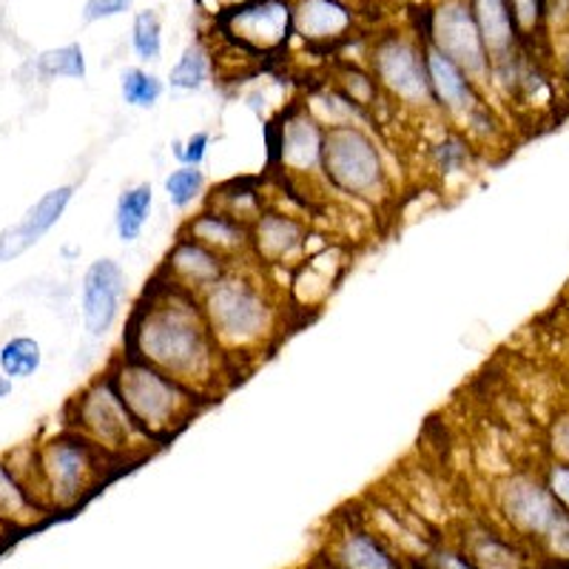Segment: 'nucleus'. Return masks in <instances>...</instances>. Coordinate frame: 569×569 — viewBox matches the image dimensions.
Segmentation results:
<instances>
[{
	"label": "nucleus",
	"instance_id": "21",
	"mask_svg": "<svg viewBox=\"0 0 569 569\" xmlns=\"http://www.w3.org/2000/svg\"><path fill=\"white\" fill-rule=\"evenodd\" d=\"M49 512V507L23 485L7 456H0V527L12 530H27L40 525Z\"/></svg>",
	"mask_w": 569,
	"mask_h": 569
},
{
	"label": "nucleus",
	"instance_id": "34",
	"mask_svg": "<svg viewBox=\"0 0 569 569\" xmlns=\"http://www.w3.org/2000/svg\"><path fill=\"white\" fill-rule=\"evenodd\" d=\"M211 131L200 129V131H191L186 140H177L171 146V154H174L177 166H197L202 169L208 160V151H211Z\"/></svg>",
	"mask_w": 569,
	"mask_h": 569
},
{
	"label": "nucleus",
	"instance_id": "15",
	"mask_svg": "<svg viewBox=\"0 0 569 569\" xmlns=\"http://www.w3.org/2000/svg\"><path fill=\"white\" fill-rule=\"evenodd\" d=\"M421 43H425V40H421ZM425 54L436 114H439L445 123L461 129L481 106H487V94L467 78L465 71H461L453 60L445 58V54L436 52V49H430L427 43Z\"/></svg>",
	"mask_w": 569,
	"mask_h": 569
},
{
	"label": "nucleus",
	"instance_id": "8",
	"mask_svg": "<svg viewBox=\"0 0 569 569\" xmlns=\"http://www.w3.org/2000/svg\"><path fill=\"white\" fill-rule=\"evenodd\" d=\"M410 29L430 49L453 60L485 94L490 91L492 60L487 54V46L481 40V32L476 27V18H472V9L467 0H433V3H427V7L419 9Z\"/></svg>",
	"mask_w": 569,
	"mask_h": 569
},
{
	"label": "nucleus",
	"instance_id": "20",
	"mask_svg": "<svg viewBox=\"0 0 569 569\" xmlns=\"http://www.w3.org/2000/svg\"><path fill=\"white\" fill-rule=\"evenodd\" d=\"M467 3H470L492 66H505L521 58L518 54L521 40H518L516 23H512L510 3L507 0H467Z\"/></svg>",
	"mask_w": 569,
	"mask_h": 569
},
{
	"label": "nucleus",
	"instance_id": "6",
	"mask_svg": "<svg viewBox=\"0 0 569 569\" xmlns=\"http://www.w3.org/2000/svg\"><path fill=\"white\" fill-rule=\"evenodd\" d=\"M38 456V496L49 510H71L106 485L109 470L117 467L103 450L63 427L34 445Z\"/></svg>",
	"mask_w": 569,
	"mask_h": 569
},
{
	"label": "nucleus",
	"instance_id": "37",
	"mask_svg": "<svg viewBox=\"0 0 569 569\" xmlns=\"http://www.w3.org/2000/svg\"><path fill=\"white\" fill-rule=\"evenodd\" d=\"M137 0H86L83 7V23H100V20L120 18L129 12Z\"/></svg>",
	"mask_w": 569,
	"mask_h": 569
},
{
	"label": "nucleus",
	"instance_id": "46",
	"mask_svg": "<svg viewBox=\"0 0 569 569\" xmlns=\"http://www.w3.org/2000/svg\"><path fill=\"white\" fill-rule=\"evenodd\" d=\"M291 3H293V0H291Z\"/></svg>",
	"mask_w": 569,
	"mask_h": 569
},
{
	"label": "nucleus",
	"instance_id": "1",
	"mask_svg": "<svg viewBox=\"0 0 569 569\" xmlns=\"http://www.w3.org/2000/svg\"><path fill=\"white\" fill-rule=\"evenodd\" d=\"M123 350L211 401L226 390L231 376H240L213 339L200 297L160 273L151 277L126 319Z\"/></svg>",
	"mask_w": 569,
	"mask_h": 569
},
{
	"label": "nucleus",
	"instance_id": "39",
	"mask_svg": "<svg viewBox=\"0 0 569 569\" xmlns=\"http://www.w3.org/2000/svg\"><path fill=\"white\" fill-rule=\"evenodd\" d=\"M552 453L556 461H569V419L556 421L552 427Z\"/></svg>",
	"mask_w": 569,
	"mask_h": 569
},
{
	"label": "nucleus",
	"instance_id": "43",
	"mask_svg": "<svg viewBox=\"0 0 569 569\" xmlns=\"http://www.w3.org/2000/svg\"><path fill=\"white\" fill-rule=\"evenodd\" d=\"M7 532H9V530H7V527H0V536H7Z\"/></svg>",
	"mask_w": 569,
	"mask_h": 569
},
{
	"label": "nucleus",
	"instance_id": "42",
	"mask_svg": "<svg viewBox=\"0 0 569 569\" xmlns=\"http://www.w3.org/2000/svg\"><path fill=\"white\" fill-rule=\"evenodd\" d=\"M373 3H382V0H359V7H373Z\"/></svg>",
	"mask_w": 569,
	"mask_h": 569
},
{
	"label": "nucleus",
	"instance_id": "11",
	"mask_svg": "<svg viewBox=\"0 0 569 569\" xmlns=\"http://www.w3.org/2000/svg\"><path fill=\"white\" fill-rule=\"evenodd\" d=\"M496 510L510 532L521 541L538 543L552 527L561 507L547 490L543 479L532 472H512L496 485Z\"/></svg>",
	"mask_w": 569,
	"mask_h": 569
},
{
	"label": "nucleus",
	"instance_id": "27",
	"mask_svg": "<svg viewBox=\"0 0 569 569\" xmlns=\"http://www.w3.org/2000/svg\"><path fill=\"white\" fill-rule=\"evenodd\" d=\"M213 74V54L208 52V46L202 40H194L182 49V54L177 58V63L171 66L169 80L166 86H171L174 91H202L208 86Z\"/></svg>",
	"mask_w": 569,
	"mask_h": 569
},
{
	"label": "nucleus",
	"instance_id": "7",
	"mask_svg": "<svg viewBox=\"0 0 569 569\" xmlns=\"http://www.w3.org/2000/svg\"><path fill=\"white\" fill-rule=\"evenodd\" d=\"M365 66L382 91L385 103L413 117L436 114L425 43L413 29L393 27L376 32L365 49Z\"/></svg>",
	"mask_w": 569,
	"mask_h": 569
},
{
	"label": "nucleus",
	"instance_id": "29",
	"mask_svg": "<svg viewBox=\"0 0 569 569\" xmlns=\"http://www.w3.org/2000/svg\"><path fill=\"white\" fill-rule=\"evenodd\" d=\"M166 94V80H160L154 71L142 69V66H129L120 74V98L131 109L151 111Z\"/></svg>",
	"mask_w": 569,
	"mask_h": 569
},
{
	"label": "nucleus",
	"instance_id": "3",
	"mask_svg": "<svg viewBox=\"0 0 569 569\" xmlns=\"http://www.w3.org/2000/svg\"><path fill=\"white\" fill-rule=\"evenodd\" d=\"M106 373L111 376L140 433L154 447L171 445L211 405V399L177 382L174 376L162 373L154 365L142 362L129 350H120Z\"/></svg>",
	"mask_w": 569,
	"mask_h": 569
},
{
	"label": "nucleus",
	"instance_id": "32",
	"mask_svg": "<svg viewBox=\"0 0 569 569\" xmlns=\"http://www.w3.org/2000/svg\"><path fill=\"white\" fill-rule=\"evenodd\" d=\"M131 49L140 63H157L162 58V20L154 9H140L131 20Z\"/></svg>",
	"mask_w": 569,
	"mask_h": 569
},
{
	"label": "nucleus",
	"instance_id": "24",
	"mask_svg": "<svg viewBox=\"0 0 569 569\" xmlns=\"http://www.w3.org/2000/svg\"><path fill=\"white\" fill-rule=\"evenodd\" d=\"M461 550L479 569H530V561L521 552V547L501 532H470Z\"/></svg>",
	"mask_w": 569,
	"mask_h": 569
},
{
	"label": "nucleus",
	"instance_id": "12",
	"mask_svg": "<svg viewBox=\"0 0 569 569\" xmlns=\"http://www.w3.org/2000/svg\"><path fill=\"white\" fill-rule=\"evenodd\" d=\"M311 226L291 211L266 208L248 228V259L257 268H297L308 259Z\"/></svg>",
	"mask_w": 569,
	"mask_h": 569
},
{
	"label": "nucleus",
	"instance_id": "10",
	"mask_svg": "<svg viewBox=\"0 0 569 569\" xmlns=\"http://www.w3.org/2000/svg\"><path fill=\"white\" fill-rule=\"evenodd\" d=\"M213 34L251 58H277L293 40L291 0H251L213 18Z\"/></svg>",
	"mask_w": 569,
	"mask_h": 569
},
{
	"label": "nucleus",
	"instance_id": "5",
	"mask_svg": "<svg viewBox=\"0 0 569 569\" xmlns=\"http://www.w3.org/2000/svg\"><path fill=\"white\" fill-rule=\"evenodd\" d=\"M63 419V427L89 439L117 467L146 459L154 450V445L140 433V427L131 419L109 373L94 376L71 396Z\"/></svg>",
	"mask_w": 569,
	"mask_h": 569
},
{
	"label": "nucleus",
	"instance_id": "31",
	"mask_svg": "<svg viewBox=\"0 0 569 569\" xmlns=\"http://www.w3.org/2000/svg\"><path fill=\"white\" fill-rule=\"evenodd\" d=\"M38 71L43 78H69V80H86L89 66H86V52L80 43H66L58 49H46L34 60Z\"/></svg>",
	"mask_w": 569,
	"mask_h": 569
},
{
	"label": "nucleus",
	"instance_id": "41",
	"mask_svg": "<svg viewBox=\"0 0 569 569\" xmlns=\"http://www.w3.org/2000/svg\"><path fill=\"white\" fill-rule=\"evenodd\" d=\"M12 390H14V382H12V379H9L7 373H3V370H0V399H7V396H12Z\"/></svg>",
	"mask_w": 569,
	"mask_h": 569
},
{
	"label": "nucleus",
	"instance_id": "19",
	"mask_svg": "<svg viewBox=\"0 0 569 569\" xmlns=\"http://www.w3.org/2000/svg\"><path fill=\"white\" fill-rule=\"evenodd\" d=\"M180 233L191 237L200 246L211 248L220 257L231 259V262H246L248 259V226H242L240 220H233V217L211 206H202L200 211L191 213L182 222Z\"/></svg>",
	"mask_w": 569,
	"mask_h": 569
},
{
	"label": "nucleus",
	"instance_id": "44",
	"mask_svg": "<svg viewBox=\"0 0 569 569\" xmlns=\"http://www.w3.org/2000/svg\"><path fill=\"white\" fill-rule=\"evenodd\" d=\"M348 3H356V7H359V0H348Z\"/></svg>",
	"mask_w": 569,
	"mask_h": 569
},
{
	"label": "nucleus",
	"instance_id": "33",
	"mask_svg": "<svg viewBox=\"0 0 569 569\" xmlns=\"http://www.w3.org/2000/svg\"><path fill=\"white\" fill-rule=\"evenodd\" d=\"M521 46L541 38L547 27V0H507Z\"/></svg>",
	"mask_w": 569,
	"mask_h": 569
},
{
	"label": "nucleus",
	"instance_id": "40",
	"mask_svg": "<svg viewBox=\"0 0 569 569\" xmlns=\"http://www.w3.org/2000/svg\"><path fill=\"white\" fill-rule=\"evenodd\" d=\"M246 3H251V0H213V18L220 12H226V9H237V7H246Z\"/></svg>",
	"mask_w": 569,
	"mask_h": 569
},
{
	"label": "nucleus",
	"instance_id": "35",
	"mask_svg": "<svg viewBox=\"0 0 569 569\" xmlns=\"http://www.w3.org/2000/svg\"><path fill=\"white\" fill-rule=\"evenodd\" d=\"M547 558L558 563V567H569V512L561 510V516L552 521V527L547 530V536L538 541Z\"/></svg>",
	"mask_w": 569,
	"mask_h": 569
},
{
	"label": "nucleus",
	"instance_id": "36",
	"mask_svg": "<svg viewBox=\"0 0 569 569\" xmlns=\"http://www.w3.org/2000/svg\"><path fill=\"white\" fill-rule=\"evenodd\" d=\"M543 485L552 492L563 512H569V461H550L543 470Z\"/></svg>",
	"mask_w": 569,
	"mask_h": 569
},
{
	"label": "nucleus",
	"instance_id": "17",
	"mask_svg": "<svg viewBox=\"0 0 569 569\" xmlns=\"http://www.w3.org/2000/svg\"><path fill=\"white\" fill-rule=\"evenodd\" d=\"M71 200H74V186L52 188L34 206H29L27 213L14 226L3 228L0 231V262H12V259L23 257L29 248L38 246L46 233L63 220V213L71 206Z\"/></svg>",
	"mask_w": 569,
	"mask_h": 569
},
{
	"label": "nucleus",
	"instance_id": "45",
	"mask_svg": "<svg viewBox=\"0 0 569 569\" xmlns=\"http://www.w3.org/2000/svg\"><path fill=\"white\" fill-rule=\"evenodd\" d=\"M325 569H337V567H330V563H328V567H325Z\"/></svg>",
	"mask_w": 569,
	"mask_h": 569
},
{
	"label": "nucleus",
	"instance_id": "9",
	"mask_svg": "<svg viewBox=\"0 0 569 569\" xmlns=\"http://www.w3.org/2000/svg\"><path fill=\"white\" fill-rule=\"evenodd\" d=\"M325 126L305 103L284 106L268 129V160L284 182H322Z\"/></svg>",
	"mask_w": 569,
	"mask_h": 569
},
{
	"label": "nucleus",
	"instance_id": "22",
	"mask_svg": "<svg viewBox=\"0 0 569 569\" xmlns=\"http://www.w3.org/2000/svg\"><path fill=\"white\" fill-rule=\"evenodd\" d=\"M476 146L465 131L456 126L441 123V131L427 142V166L439 180H456V177H467L476 169Z\"/></svg>",
	"mask_w": 569,
	"mask_h": 569
},
{
	"label": "nucleus",
	"instance_id": "16",
	"mask_svg": "<svg viewBox=\"0 0 569 569\" xmlns=\"http://www.w3.org/2000/svg\"><path fill=\"white\" fill-rule=\"evenodd\" d=\"M233 266H237V262L220 257V253L211 251V248L200 246V242H194L191 237H186V233H177V240L171 242L169 253L162 257L157 273L169 279V282H174L182 291H191L197 293V297H202V293H206L211 284L220 282Z\"/></svg>",
	"mask_w": 569,
	"mask_h": 569
},
{
	"label": "nucleus",
	"instance_id": "28",
	"mask_svg": "<svg viewBox=\"0 0 569 569\" xmlns=\"http://www.w3.org/2000/svg\"><path fill=\"white\" fill-rule=\"evenodd\" d=\"M162 194L174 211H188L208 197V174L197 166H177L162 180Z\"/></svg>",
	"mask_w": 569,
	"mask_h": 569
},
{
	"label": "nucleus",
	"instance_id": "30",
	"mask_svg": "<svg viewBox=\"0 0 569 569\" xmlns=\"http://www.w3.org/2000/svg\"><path fill=\"white\" fill-rule=\"evenodd\" d=\"M43 365V348L32 337H12L0 345V370L18 382V379H32Z\"/></svg>",
	"mask_w": 569,
	"mask_h": 569
},
{
	"label": "nucleus",
	"instance_id": "4",
	"mask_svg": "<svg viewBox=\"0 0 569 569\" xmlns=\"http://www.w3.org/2000/svg\"><path fill=\"white\" fill-rule=\"evenodd\" d=\"M322 186L350 206L385 208L393 200V169L370 126H333L325 131Z\"/></svg>",
	"mask_w": 569,
	"mask_h": 569
},
{
	"label": "nucleus",
	"instance_id": "26",
	"mask_svg": "<svg viewBox=\"0 0 569 569\" xmlns=\"http://www.w3.org/2000/svg\"><path fill=\"white\" fill-rule=\"evenodd\" d=\"M328 83L337 86L345 98H350L359 109H365L373 117L376 109L388 106L382 98V91H379V86H376L373 74H370V69L365 63H339Z\"/></svg>",
	"mask_w": 569,
	"mask_h": 569
},
{
	"label": "nucleus",
	"instance_id": "14",
	"mask_svg": "<svg viewBox=\"0 0 569 569\" xmlns=\"http://www.w3.org/2000/svg\"><path fill=\"white\" fill-rule=\"evenodd\" d=\"M359 9L348 0H293V38L311 52H337L359 32Z\"/></svg>",
	"mask_w": 569,
	"mask_h": 569
},
{
	"label": "nucleus",
	"instance_id": "18",
	"mask_svg": "<svg viewBox=\"0 0 569 569\" xmlns=\"http://www.w3.org/2000/svg\"><path fill=\"white\" fill-rule=\"evenodd\" d=\"M328 563L337 569H408V561L370 527L345 521L328 543Z\"/></svg>",
	"mask_w": 569,
	"mask_h": 569
},
{
	"label": "nucleus",
	"instance_id": "13",
	"mask_svg": "<svg viewBox=\"0 0 569 569\" xmlns=\"http://www.w3.org/2000/svg\"><path fill=\"white\" fill-rule=\"evenodd\" d=\"M126 297H129V273L114 257L89 262L80 279V317L91 339H106L114 330Z\"/></svg>",
	"mask_w": 569,
	"mask_h": 569
},
{
	"label": "nucleus",
	"instance_id": "2",
	"mask_svg": "<svg viewBox=\"0 0 569 569\" xmlns=\"http://www.w3.org/2000/svg\"><path fill=\"white\" fill-rule=\"evenodd\" d=\"M208 328L222 353L240 370V359L262 356L284 330V302L251 259L237 262L217 284L200 297Z\"/></svg>",
	"mask_w": 569,
	"mask_h": 569
},
{
	"label": "nucleus",
	"instance_id": "38",
	"mask_svg": "<svg viewBox=\"0 0 569 569\" xmlns=\"http://www.w3.org/2000/svg\"><path fill=\"white\" fill-rule=\"evenodd\" d=\"M427 561L433 569H479L465 556V550H456V547H439V550L430 552Z\"/></svg>",
	"mask_w": 569,
	"mask_h": 569
},
{
	"label": "nucleus",
	"instance_id": "23",
	"mask_svg": "<svg viewBox=\"0 0 569 569\" xmlns=\"http://www.w3.org/2000/svg\"><path fill=\"white\" fill-rule=\"evenodd\" d=\"M154 211V188L151 182H134V186L123 188L114 202V233L123 246H131L142 237L146 226Z\"/></svg>",
	"mask_w": 569,
	"mask_h": 569
},
{
	"label": "nucleus",
	"instance_id": "25",
	"mask_svg": "<svg viewBox=\"0 0 569 569\" xmlns=\"http://www.w3.org/2000/svg\"><path fill=\"white\" fill-rule=\"evenodd\" d=\"M206 206L217 208V211L228 213L233 220H240L242 226L251 228L257 222V217L266 211V194L262 188H257L248 180H231L226 186H220L206 200Z\"/></svg>",
	"mask_w": 569,
	"mask_h": 569
}]
</instances>
